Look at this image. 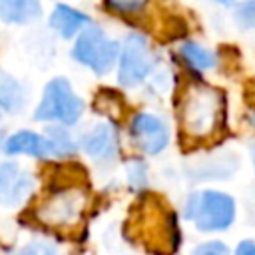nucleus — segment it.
Wrapping results in <instances>:
<instances>
[{
  "mask_svg": "<svg viewBox=\"0 0 255 255\" xmlns=\"http://www.w3.org/2000/svg\"><path fill=\"white\" fill-rule=\"evenodd\" d=\"M179 128L193 141H207L225 124V96L207 84H189L179 98Z\"/></svg>",
  "mask_w": 255,
  "mask_h": 255,
  "instance_id": "f257e3e1",
  "label": "nucleus"
},
{
  "mask_svg": "<svg viewBox=\"0 0 255 255\" xmlns=\"http://www.w3.org/2000/svg\"><path fill=\"white\" fill-rule=\"evenodd\" d=\"M185 217L193 219L199 231H223L235 219V201L223 191H199L187 197Z\"/></svg>",
  "mask_w": 255,
  "mask_h": 255,
  "instance_id": "f03ea898",
  "label": "nucleus"
},
{
  "mask_svg": "<svg viewBox=\"0 0 255 255\" xmlns=\"http://www.w3.org/2000/svg\"><path fill=\"white\" fill-rule=\"evenodd\" d=\"M120 54L118 42L110 40L100 26L88 24L78 32V38L72 48L76 62L88 66L96 74H108L116 64Z\"/></svg>",
  "mask_w": 255,
  "mask_h": 255,
  "instance_id": "7ed1b4c3",
  "label": "nucleus"
},
{
  "mask_svg": "<svg viewBox=\"0 0 255 255\" xmlns=\"http://www.w3.org/2000/svg\"><path fill=\"white\" fill-rule=\"evenodd\" d=\"M84 112V102L74 94L66 78H54L46 84L42 102L36 108V120H56L64 126H72L80 120Z\"/></svg>",
  "mask_w": 255,
  "mask_h": 255,
  "instance_id": "20e7f679",
  "label": "nucleus"
},
{
  "mask_svg": "<svg viewBox=\"0 0 255 255\" xmlns=\"http://www.w3.org/2000/svg\"><path fill=\"white\" fill-rule=\"evenodd\" d=\"M118 80L126 88L141 84L155 66V56L141 34H129L122 46Z\"/></svg>",
  "mask_w": 255,
  "mask_h": 255,
  "instance_id": "39448f33",
  "label": "nucleus"
},
{
  "mask_svg": "<svg viewBox=\"0 0 255 255\" xmlns=\"http://www.w3.org/2000/svg\"><path fill=\"white\" fill-rule=\"evenodd\" d=\"M129 133L135 147L147 155H155L163 151L169 143V129L167 126L151 116V114H137L129 124Z\"/></svg>",
  "mask_w": 255,
  "mask_h": 255,
  "instance_id": "423d86ee",
  "label": "nucleus"
},
{
  "mask_svg": "<svg viewBox=\"0 0 255 255\" xmlns=\"http://www.w3.org/2000/svg\"><path fill=\"white\" fill-rule=\"evenodd\" d=\"M82 207H84V195L80 191L68 189L54 195L40 211V217L52 225H70L80 217Z\"/></svg>",
  "mask_w": 255,
  "mask_h": 255,
  "instance_id": "0eeeda50",
  "label": "nucleus"
},
{
  "mask_svg": "<svg viewBox=\"0 0 255 255\" xmlns=\"http://www.w3.org/2000/svg\"><path fill=\"white\" fill-rule=\"evenodd\" d=\"M82 149L98 161H112L118 155L120 143L114 126L98 124L82 137Z\"/></svg>",
  "mask_w": 255,
  "mask_h": 255,
  "instance_id": "6e6552de",
  "label": "nucleus"
},
{
  "mask_svg": "<svg viewBox=\"0 0 255 255\" xmlns=\"http://www.w3.org/2000/svg\"><path fill=\"white\" fill-rule=\"evenodd\" d=\"M32 191V179L22 173L16 163H4L0 167V203L18 205Z\"/></svg>",
  "mask_w": 255,
  "mask_h": 255,
  "instance_id": "1a4fd4ad",
  "label": "nucleus"
},
{
  "mask_svg": "<svg viewBox=\"0 0 255 255\" xmlns=\"http://www.w3.org/2000/svg\"><path fill=\"white\" fill-rule=\"evenodd\" d=\"M4 151L10 155L26 153V155H34V157H54L52 141L34 131H18V133L10 135L4 143Z\"/></svg>",
  "mask_w": 255,
  "mask_h": 255,
  "instance_id": "9d476101",
  "label": "nucleus"
},
{
  "mask_svg": "<svg viewBox=\"0 0 255 255\" xmlns=\"http://www.w3.org/2000/svg\"><path fill=\"white\" fill-rule=\"evenodd\" d=\"M50 28L54 32H58L64 40H70L74 38L84 26L90 24V18L88 14L68 6V4H56L54 10L50 12V20H48Z\"/></svg>",
  "mask_w": 255,
  "mask_h": 255,
  "instance_id": "9b49d317",
  "label": "nucleus"
},
{
  "mask_svg": "<svg viewBox=\"0 0 255 255\" xmlns=\"http://www.w3.org/2000/svg\"><path fill=\"white\" fill-rule=\"evenodd\" d=\"M42 16V0H0V20L10 26L32 24Z\"/></svg>",
  "mask_w": 255,
  "mask_h": 255,
  "instance_id": "f8f14e48",
  "label": "nucleus"
},
{
  "mask_svg": "<svg viewBox=\"0 0 255 255\" xmlns=\"http://www.w3.org/2000/svg\"><path fill=\"white\" fill-rule=\"evenodd\" d=\"M179 54L183 56V60H185L189 66H193V68H197V70H211V68H215V64H217L215 56H213L209 50H205V48H201L199 44H195V42H185V44L179 48Z\"/></svg>",
  "mask_w": 255,
  "mask_h": 255,
  "instance_id": "ddd939ff",
  "label": "nucleus"
},
{
  "mask_svg": "<svg viewBox=\"0 0 255 255\" xmlns=\"http://www.w3.org/2000/svg\"><path fill=\"white\" fill-rule=\"evenodd\" d=\"M22 104V86L10 74L0 72V106L4 110H18Z\"/></svg>",
  "mask_w": 255,
  "mask_h": 255,
  "instance_id": "4468645a",
  "label": "nucleus"
},
{
  "mask_svg": "<svg viewBox=\"0 0 255 255\" xmlns=\"http://www.w3.org/2000/svg\"><path fill=\"white\" fill-rule=\"evenodd\" d=\"M46 137L52 141L54 157H68V155H72L74 149H76L72 137L68 135V131H66L64 128H50Z\"/></svg>",
  "mask_w": 255,
  "mask_h": 255,
  "instance_id": "2eb2a0df",
  "label": "nucleus"
},
{
  "mask_svg": "<svg viewBox=\"0 0 255 255\" xmlns=\"http://www.w3.org/2000/svg\"><path fill=\"white\" fill-rule=\"evenodd\" d=\"M235 20L243 28H255V0H245L235 10Z\"/></svg>",
  "mask_w": 255,
  "mask_h": 255,
  "instance_id": "dca6fc26",
  "label": "nucleus"
},
{
  "mask_svg": "<svg viewBox=\"0 0 255 255\" xmlns=\"http://www.w3.org/2000/svg\"><path fill=\"white\" fill-rule=\"evenodd\" d=\"M191 255H229V247L221 241H207L197 245L191 251Z\"/></svg>",
  "mask_w": 255,
  "mask_h": 255,
  "instance_id": "f3484780",
  "label": "nucleus"
},
{
  "mask_svg": "<svg viewBox=\"0 0 255 255\" xmlns=\"http://www.w3.org/2000/svg\"><path fill=\"white\" fill-rule=\"evenodd\" d=\"M147 0H106V4L116 12H137L143 8Z\"/></svg>",
  "mask_w": 255,
  "mask_h": 255,
  "instance_id": "a211bd4d",
  "label": "nucleus"
},
{
  "mask_svg": "<svg viewBox=\"0 0 255 255\" xmlns=\"http://www.w3.org/2000/svg\"><path fill=\"white\" fill-rule=\"evenodd\" d=\"M128 173H129L128 179H129L131 185H143V183H145V165H143L141 161H133V163L129 165Z\"/></svg>",
  "mask_w": 255,
  "mask_h": 255,
  "instance_id": "6ab92c4d",
  "label": "nucleus"
},
{
  "mask_svg": "<svg viewBox=\"0 0 255 255\" xmlns=\"http://www.w3.org/2000/svg\"><path fill=\"white\" fill-rule=\"evenodd\" d=\"M18 255H56V249L48 243H30Z\"/></svg>",
  "mask_w": 255,
  "mask_h": 255,
  "instance_id": "aec40b11",
  "label": "nucleus"
},
{
  "mask_svg": "<svg viewBox=\"0 0 255 255\" xmlns=\"http://www.w3.org/2000/svg\"><path fill=\"white\" fill-rule=\"evenodd\" d=\"M235 255H255V243L253 241H241L235 249Z\"/></svg>",
  "mask_w": 255,
  "mask_h": 255,
  "instance_id": "412c9836",
  "label": "nucleus"
},
{
  "mask_svg": "<svg viewBox=\"0 0 255 255\" xmlns=\"http://www.w3.org/2000/svg\"><path fill=\"white\" fill-rule=\"evenodd\" d=\"M215 2H219V4H231L233 0H215Z\"/></svg>",
  "mask_w": 255,
  "mask_h": 255,
  "instance_id": "4be33fe9",
  "label": "nucleus"
},
{
  "mask_svg": "<svg viewBox=\"0 0 255 255\" xmlns=\"http://www.w3.org/2000/svg\"><path fill=\"white\" fill-rule=\"evenodd\" d=\"M251 157H253V165H255V145L251 147Z\"/></svg>",
  "mask_w": 255,
  "mask_h": 255,
  "instance_id": "5701e85b",
  "label": "nucleus"
}]
</instances>
